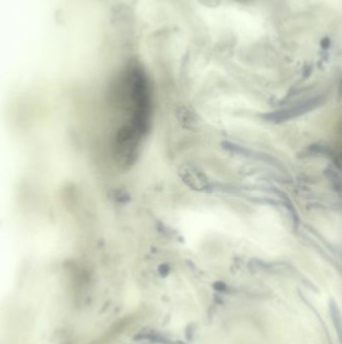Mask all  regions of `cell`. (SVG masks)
Here are the masks:
<instances>
[{
	"label": "cell",
	"instance_id": "obj_1",
	"mask_svg": "<svg viewBox=\"0 0 342 344\" xmlns=\"http://www.w3.org/2000/svg\"><path fill=\"white\" fill-rule=\"evenodd\" d=\"M323 102L322 97H315L312 99H309L307 101H304L303 103H298L294 106L288 107L286 109L274 111L268 114L263 115V118L267 121H271L274 123H282L285 121H288L290 119L296 118L300 115L306 114L307 112L319 107Z\"/></svg>",
	"mask_w": 342,
	"mask_h": 344
},
{
	"label": "cell",
	"instance_id": "obj_2",
	"mask_svg": "<svg viewBox=\"0 0 342 344\" xmlns=\"http://www.w3.org/2000/svg\"><path fill=\"white\" fill-rule=\"evenodd\" d=\"M180 176L185 184L193 189L205 190L210 187L207 176L192 165H184L180 168Z\"/></svg>",
	"mask_w": 342,
	"mask_h": 344
},
{
	"label": "cell",
	"instance_id": "obj_3",
	"mask_svg": "<svg viewBox=\"0 0 342 344\" xmlns=\"http://www.w3.org/2000/svg\"><path fill=\"white\" fill-rule=\"evenodd\" d=\"M321 46H322L323 49H327V48L330 46V40H329V38H327V37L323 38L322 43H321Z\"/></svg>",
	"mask_w": 342,
	"mask_h": 344
}]
</instances>
